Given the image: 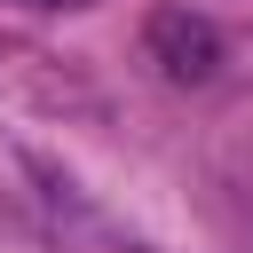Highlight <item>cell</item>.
Here are the masks:
<instances>
[{
	"label": "cell",
	"instance_id": "2",
	"mask_svg": "<svg viewBox=\"0 0 253 253\" xmlns=\"http://www.w3.org/2000/svg\"><path fill=\"white\" fill-rule=\"evenodd\" d=\"M32 8H95V0H32Z\"/></svg>",
	"mask_w": 253,
	"mask_h": 253
},
{
	"label": "cell",
	"instance_id": "1",
	"mask_svg": "<svg viewBox=\"0 0 253 253\" xmlns=\"http://www.w3.org/2000/svg\"><path fill=\"white\" fill-rule=\"evenodd\" d=\"M142 55H150L174 87H206V79L221 71L229 40H221V24H213V16H198L190 0H158V8L142 16Z\"/></svg>",
	"mask_w": 253,
	"mask_h": 253
}]
</instances>
